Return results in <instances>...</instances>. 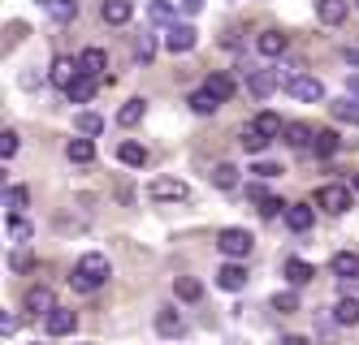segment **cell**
<instances>
[{
	"instance_id": "11",
	"label": "cell",
	"mask_w": 359,
	"mask_h": 345,
	"mask_svg": "<svg viewBox=\"0 0 359 345\" xmlns=\"http://www.w3.org/2000/svg\"><path fill=\"white\" fill-rule=\"evenodd\" d=\"M100 17L109 26H126L135 17V0H104V5H100Z\"/></svg>"
},
{
	"instance_id": "42",
	"label": "cell",
	"mask_w": 359,
	"mask_h": 345,
	"mask_svg": "<svg viewBox=\"0 0 359 345\" xmlns=\"http://www.w3.org/2000/svg\"><path fill=\"white\" fill-rule=\"evenodd\" d=\"M9 233H13V242H27V237H31V225L22 220V216H13V220H9Z\"/></svg>"
},
{
	"instance_id": "32",
	"label": "cell",
	"mask_w": 359,
	"mask_h": 345,
	"mask_svg": "<svg viewBox=\"0 0 359 345\" xmlns=\"http://www.w3.org/2000/svg\"><path fill=\"white\" fill-rule=\"evenodd\" d=\"M212 185H217V190H234V185H238V169L229 164V160H221L212 169Z\"/></svg>"
},
{
	"instance_id": "17",
	"label": "cell",
	"mask_w": 359,
	"mask_h": 345,
	"mask_svg": "<svg viewBox=\"0 0 359 345\" xmlns=\"http://www.w3.org/2000/svg\"><path fill=\"white\" fill-rule=\"evenodd\" d=\"M117 160H121L126 169H143V164H147V147H143V143H130V139H126V143L117 147Z\"/></svg>"
},
{
	"instance_id": "12",
	"label": "cell",
	"mask_w": 359,
	"mask_h": 345,
	"mask_svg": "<svg viewBox=\"0 0 359 345\" xmlns=\"http://www.w3.org/2000/svg\"><path fill=\"white\" fill-rule=\"evenodd\" d=\"M48 78H53V83H57L61 91H69L74 83H79V61H69V57H57V61H53V73H48Z\"/></svg>"
},
{
	"instance_id": "22",
	"label": "cell",
	"mask_w": 359,
	"mask_h": 345,
	"mask_svg": "<svg viewBox=\"0 0 359 345\" xmlns=\"http://www.w3.org/2000/svg\"><path fill=\"white\" fill-rule=\"evenodd\" d=\"M43 9L53 22H74L79 17V0H43Z\"/></svg>"
},
{
	"instance_id": "39",
	"label": "cell",
	"mask_w": 359,
	"mask_h": 345,
	"mask_svg": "<svg viewBox=\"0 0 359 345\" xmlns=\"http://www.w3.org/2000/svg\"><path fill=\"white\" fill-rule=\"evenodd\" d=\"M135 52H139V61H143V65H147V61H151V57H156V39H151V35H147V31H143V35H139V43H135Z\"/></svg>"
},
{
	"instance_id": "35",
	"label": "cell",
	"mask_w": 359,
	"mask_h": 345,
	"mask_svg": "<svg viewBox=\"0 0 359 345\" xmlns=\"http://www.w3.org/2000/svg\"><path fill=\"white\" fill-rule=\"evenodd\" d=\"M338 147H342V139L333 134V129H316V143H312V151H316V155H333Z\"/></svg>"
},
{
	"instance_id": "8",
	"label": "cell",
	"mask_w": 359,
	"mask_h": 345,
	"mask_svg": "<svg viewBox=\"0 0 359 345\" xmlns=\"http://www.w3.org/2000/svg\"><path fill=\"white\" fill-rule=\"evenodd\" d=\"M22 307H27L31 315H43V320H48V315L57 311V298H53V289H48V285H35V289H27Z\"/></svg>"
},
{
	"instance_id": "15",
	"label": "cell",
	"mask_w": 359,
	"mask_h": 345,
	"mask_svg": "<svg viewBox=\"0 0 359 345\" xmlns=\"http://www.w3.org/2000/svg\"><path fill=\"white\" fill-rule=\"evenodd\" d=\"M286 143H290L294 151H307V147L316 143V129L303 125V121H290V125H286Z\"/></svg>"
},
{
	"instance_id": "44",
	"label": "cell",
	"mask_w": 359,
	"mask_h": 345,
	"mask_svg": "<svg viewBox=\"0 0 359 345\" xmlns=\"http://www.w3.org/2000/svg\"><path fill=\"white\" fill-rule=\"evenodd\" d=\"M251 173H255V177H264V181H273V177H277L281 169H277V164H269V160H260V164H255Z\"/></svg>"
},
{
	"instance_id": "27",
	"label": "cell",
	"mask_w": 359,
	"mask_h": 345,
	"mask_svg": "<svg viewBox=\"0 0 359 345\" xmlns=\"http://www.w3.org/2000/svg\"><path fill=\"white\" fill-rule=\"evenodd\" d=\"M333 320H338L342 328H355L359 324V298H342L338 307H333Z\"/></svg>"
},
{
	"instance_id": "38",
	"label": "cell",
	"mask_w": 359,
	"mask_h": 345,
	"mask_svg": "<svg viewBox=\"0 0 359 345\" xmlns=\"http://www.w3.org/2000/svg\"><path fill=\"white\" fill-rule=\"evenodd\" d=\"M286 207H290V203H281V199H269V195H264V199H260V216H264V220L286 216Z\"/></svg>"
},
{
	"instance_id": "18",
	"label": "cell",
	"mask_w": 359,
	"mask_h": 345,
	"mask_svg": "<svg viewBox=\"0 0 359 345\" xmlns=\"http://www.w3.org/2000/svg\"><path fill=\"white\" fill-rule=\"evenodd\" d=\"M203 91H208L217 104H225L229 95H234V78H229V73H208V83H203Z\"/></svg>"
},
{
	"instance_id": "19",
	"label": "cell",
	"mask_w": 359,
	"mask_h": 345,
	"mask_svg": "<svg viewBox=\"0 0 359 345\" xmlns=\"http://www.w3.org/2000/svg\"><path fill=\"white\" fill-rule=\"evenodd\" d=\"M255 48H260L264 57H281V52L290 48V39L281 35V31H260V39H255Z\"/></svg>"
},
{
	"instance_id": "45",
	"label": "cell",
	"mask_w": 359,
	"mask_h": 345,
	"mask_svg": "<svg viewBox=\"0 0 359 345\" xmlns=\"http://www.w3.org/2000/svg\"><path fill=\"white\" fill-rule=\"evenodd\" d=\"M0 332H5V337L18 332V320H13V315H0Z\"/></svg>"
},
{
	"instance_id": "46",
	"label": "cell",
	"mask_w": 359,
	"mask_h": 345,
	"mask_svg": "<svg viewBox=\"0 0 359 345\" xmlns=\"http://www.w3.org/2000/svg\"><path fill=\"white\" fill-rule=\"evenodd\" d=\"M346 95H351V99H359V73H351V78H346Z\"/></svg>"
},
{
	"instance_id": "13",
	"label": "cell",
	"mask_w": 359,
	"mask_h": 345,
	"mask_svg": "<svg viewBox=\"0 0 359 345\" xmlns=\"http://www.w3.org/2000/svg\"><path fill=\"white\" fill-rule=\"evenodd\" d=\"M217 285L229 289V294H238V289H247V268L243 263H225V268L217 272Z\"/></svg>"
},
{
	"instance_id": "40",
	"label": "cell",
	"mask_w": 359,
	"mask_h": 345,
	"mask_svg": "<svg viewBox=\"0 0 359 345\" xmlns=\"http://www.w3.org/2000/svg\"><path fill=\"white\" fill-rule=\"evenodd\" d=\"M151 17H156V22H169V26H173V5H169V0H151Z\"/></svg>"
},
{
	"instance_id": "30",
	"label": "cell",
	"mask_w": 359,
	"mask_h": 345,
	"mask_svg": "<svg viewBox=\"0 0 359 345\" xmlns=\"http://www.w3.org/2000/svg\"><path fill=\"white\" fill-rule=\"evenodd\" d=\"M173 294L182 298V302H199V298H203V285H199L195 276H177V281H173Z\"/></svg>"
},
{
	"instance_id": "1",
	"label": "cell",
	"mask_w": 359,
	"mask_h": 345,
	"mask_svg": "<svg viewBox=\"0 0 359 345\" xmlns=\"http://www.w3.org/2000/svg\"><path fill=\"white\" fill-rule=\"evenodd\" d=\"M109 272H113V268H109V259L100 255V251H87L79 263H74V276H69V285L79 289V294H95V289L109 281Z\"/></svg>"
},
{
	"instance_id": "2",
	"label": "cell",
	"mask_w": 359,
	"mask_h": 345,
	"mask_svg": "<svg viewBox=\"0 0 359 345\" xmlns=\"http://www.w3.org/2000/svg\"><path fill=\"white\" fill-rule=\"evenodd\" d=\"M251 246H255V237H251L247 229H221V233H217V251H221L229 263L247 259V255H251Z\"/></svg>"
},
{
	"instance_id": "16",
	"label": "cell",
	"mask_w": 359,
	"mask_h": 345,
	"mask_svg": "<svg viewBox=\"0 0 359 345\" xmlns=\"http://www.w3.org/2000/svg\"><path fill=\"white\" fill-rule=\"evenodd\" d=\"M312 220H316V211L307 207V203H290V207H286V225H290L294 233H307V229H312Z\"/></svg>"
},
{
	"instance_id": "10",
	"label": "cell",
	"mask_w": 359,
	"mask_h": 345,
	"mask_svg": "<svg viewBox=\"0 0 359 345\" xmlns=\"http://www.w3.org/2000/svg\"><path fill=\"white\" fill-rule=\"evenodd\" d=\"M43 328H48V337H69L74 328H79V315H74V311H65V307H57V311L43 320Z\"/></svg>"
},
{
	"instance_id": "20",
	"label": "cell",
	"mask_w": 359,
	"mask_h": 345,
	"mask_svg": "<svg viewBox=\"0 0 359 345\" xmlns=\"http://www.w3.org/2000/svg\"><path fill=\"white\" fill-rule=\"evenodd\" d=\"M65 155H69L74 164H91V160H95V143H91V139H69V143H65Z\"/></svg>"
},
{
	"instance_id": "23",
	"label": "cell",
	"mask_w": 359,
	"mask_h": 345,
	"mask_svg": "<svg viewBox=\"0 0 359 345\" xmlns=\"http://www.w3.org/2000/svg\"><path fill=\"white\" fill-rule=\"evenodd\" d=\"M95 87H100V78H87V73H79V83H74V87L65 91V99H69V104H87V99L95 95Z\"/></svg>"
},
{
	"instance_id": "24",
	"label": "cell",
	"mask_w": 359,
	"mask_h": 345,
	"mask_svg": "<svg viewBox=\"0 0 359 345\" xmlns=\"http://www.w3.org/2000/svg\"><path fill=\"white\" fill-rule=\"evenodd\" d=\"M251 125L260 129V134H264L269 143H273V139H281V134H286V125H281V117H277V113H260V117H255Z\"/></svg>"
},
{
	"instance_id": "34",
	"label": "cell",
	"mask_w": 359,
	"mask_h": 345,
	"mask_svg": "<svg viewBox=\"0 0 359 345\" xmlns=\"http://www.w3.org/2000/svg\"><path fill=\"white\" fill-rule=\"evenodd\" d=\"M5 203H9L13 216H22V211H27V203H31V190H27V185H9V190H5Z\"/></svg>"
},
{
	"instance_id": "28",
	"label": "cell",
	"mask_w": 359,
	"mask_h": 345,
	"mask_svg": "<svg viewBox=\"0 0 359 345\" xmlns=\"http://www.w3.org/2000/svg\"><path fill=\"white\" fill-rule=\"evenodd\" d=\"M74 129H79L83 139H95V134H104V117H95V113H79V117H74Z\"/></svg>"
},
{
	"instance_id": "21",
	"label": "cell",
	"mask_w": 359,
	"mask_h": 345,
	"mask_svg": "<svg viewBox=\"0 0 359 345\" xmlns=\"http://www.w3.org/2000/svg\"><path fill=\"white\" fill-rule=\"evenodd\" d=\"M156 332L161 337H187V320H182V315H173V311H161L156 315Z\"/></svg>"
},
{
	"instance_id": "14",
	"label": "cell",
	"mask_w": 359,
	"mask_h": 345,
	"mask_svg": "<svg viewBox=\"0 0 359 345\" xmlns=\"http://www.w3.org/2000/svg\"><path fill=\"white\" fill-rule=\"evenodd\" d=\"M333 276L338 281H359V255L355 251H338L333 255Z\"/></svg>"
},
{
	"instance_id": "4",
	"label": "cell",
	"mask_w": 359,
	"mask_h": 345,
	"mask_svg": "<svg viewBox=\"0 0 359 345\" xmlns=\"http://www.w3.org/2000/svg\"><path fill=\"white\" fill-rule=\"evenodd\" d=\"M147 199L151 203H187L191 199V185L177 181V177H156V181L147 185Z\"/></svg>"
},
{
	"instance_id": "33",
	"label": "cell",
	"mask_w": 359,
	"mask_h": 345,
	"mask_svg": "<svg viewBox=\"0 0 359 345\" xmlns=\"http://www.w3.org/2000/svg\"><path fill=\"white\" fill-rule=\"evenodd\" d=\"M238 143H243V151H251V155H260V151L269 147V139H264V134H260V129H255V125H243Z\"/></svg>"
},
{
	"instance_id": "48",
	"label": "cell",
	"mask_w": 359,
	"mask_h": 345,
	"mask_svg": "<svg viewBox=\"0 0 359 345\" xmlns=\"http://www.w3.org/2000/svg\"><path fill=\"white\" fill-rule=\"evenodd\" d=\"M281 345H307V337H294L290 332V337H281Z\"/></svg>"
},
{
	"instance_id": "31",
	"label": "cell",
	"mask_w": 359,
	"mask_h": 345,
	"mask_svg": "<svg viewBox=\"0 0 359 345\" xmlns=\"http://www.w3.org/2000/svg\"><path fill=\"white\" fill-rule=\"evenodd\" d=\"M316 13H320V22H325V26H338V22L346 17V0H320Z\"/></svg>"
},
{
	"instance_id": "41",
	"label": "cell",
	"mask_w": 359,
	"mask_h": 345,
	"mask_svg": "<svg viewBox=\"0 0 359 345\" xmlns=\"http://www.w3.org/2000/svg\"><path fill=\"white\" fill-rule=\"evenodd\" d=\"M31 263H35V255H31L27 246H22V251H18V255L9 259V268H13V272H27V268H31Z\"/></svg>"
},
{
	"instance_id": "6",
	"label": "cell",
	"mask_w": 359,
	"mask_h": 345,
	"mask_svg": "<svg viewBox=\"0 0 359 345\" xmlns=\"http://www.w3.org/2000/svg\"><path fill=\"white\" fill-rule=\"evenodd\" d=\"M195 43H199V35H195V26H191V22H173L169 31H165V48L173 52V57H187Z\"/></svg>"
},
{
	"instance_id": "7",
	"label": "cell",
	"mask_w": 359,
	"mask_h": 345,
	"mask_svg": "<svg viewBox=\"0 0 359 345\" xmlns=\"http://www.w3.org/2000/svg\"><path fill=\"white\" fill-rule=\"evenodd\" d=\"M109 69V57H104V48H83L79 52V73H87V78H100V83H104V73Z\"/></svg>"
},
{
	"instance_id": "43",
	"label": "cell",
	"mask_w": 359,
	"mask_h": 345,
	"mask_svg": "<svg viewBox=\"0 0 359 345\" xmlns=\"http://www.w3.org/2000/svg\"><path fill=\"white\" fill-rule=\"evenodd\" d=\"M13 151H18V134H13V129H5V134H0V155L9 160Z\"/></svg>"
},
{
	"instance_id": "5",
	"label": "cell",
	"mask_w": 359,
	"mask_h": 345,
	"mask_svg": "<svg viewBox=\"0 0 359 345\" xmlns=\"http://www.w3.org/2000/svg\"><path fill=\"white\" fill-rule=\"evenodd\" d=\"M316 207L329 211V216H342V211L351 207V190H346L342 181H329V185H320V190H316Z\"/></svg>"
},
{
	"instance_id": "9",
	"label": "cell",
	"mask_w": 359,
	"mask_h": 345,
	"mask_svg": "<svg viewBox=\"0 0 359 345\" xmlns=\"http://www.w3.org/2000/svg\"><path fill=\"white\" fill-rule=\"evenodd\" d=\"M247 87H251V95H273L277 87H281V69H251L247 73Z\"/></svg>"
},
{
	"instance_id": "3",
	"label": "cell",
	"mask_w": 359,
	"mask_h": 345,
	"mask_svg": "<svg viewBox=\"0 0 359 345\" xmlns=\"http://www.w3.org/2000/svg\"><path fill=\"white\" fill-rule=\"evenodd\" d=\"M281 87H286V95H294V99H303V104H325V87H320V78L286 73V78H281Z\"/></svg>"
},
{
	"instance_id": "26",
	"label": "cell",
	"mask_w": 359,
	"mask_h": 345,
	"mask_svg": "<svg viewBox=\"0 0 359 345\" xmlns=\"http://www.w3.org/2000/svg\"><path fill=\"white\" fill-rule=\"evenodd\" d=\"M312 276H316L312 263H303V259H286V281H290L294 289H299V285H307Z\"/></svg>"
},
{
	"instance_id": "36",
	"label": "cell",
	"mask_w": 359,
	"mask_h": 345,
	"mask_svg": "<svg viewBox=\"0 0 359 345\" xmlns=\"http://www.w3.org/2000/svg\"><path fill=\"white\" fill-rule=\"evenodd\" d=\"M187 104H191V108H195V113H199V117H212V113H217V108H221V104H217V99H212V95H208V91H195V95H191V99H187Z\"/></svg>"
},
{
	"instance_id": "37",
	"label": "cell",
	"mask_w": 359,
	"mask_h": 345,
	"mask_svg": "<svg viewBox=\"0 0 359 345\" xmlns=\"http://www.w3.org/2000/svg\"><path fill=\"white\" fill-rule=\"evenodd\" d=\"M273 311H281V315H294V311H299V294H294V289H281V294L273 298Z\"/></svg>"
},
{
	"instance_id": "25",
	"label": "cell",
	"mask_w": 359,
	"mask_h": 345,
	"mask_svg": "<svg viewBox=\"0 0 359 345\" xmlns=\"http://www.w3.org/2000/svg\"><path fill=\"white\" fill-rule=\"evenodd\" d=\"M329 113L338 117V121H351V125H359V99H329Z\"/></svg>"
},
{
	"instance_id": "29",
	"label": "cell",
	"mask_w": 359,
	"mask_h": 345,
	"mask_svg": "<svg viewBox=\"0 0 359 345\" xmlns=\"http://www.w3.org/2000/svg\"><path fill=\"white\" fill-rule=\"evenodd\" d=\"M143 113H147V99H139V95H135V99H126V104H121L117 121H121V125H139V121H143Z\"/></svg>"
},
{
	"instance_id": "47",
	"label": "cell",
	"mask_w": 359,
	"mask_h": 345,
	"mask_svg": "<svg viewBox=\"0 0 359 345\" xmlns=\"http://www.w3.org/2000/svg\"><path fill=\"white\" fill-rule=\"evenodd\" d=\"M182 9H187V13H199V9H203V0H182Z\"/></svg>"
}]
</instances>
